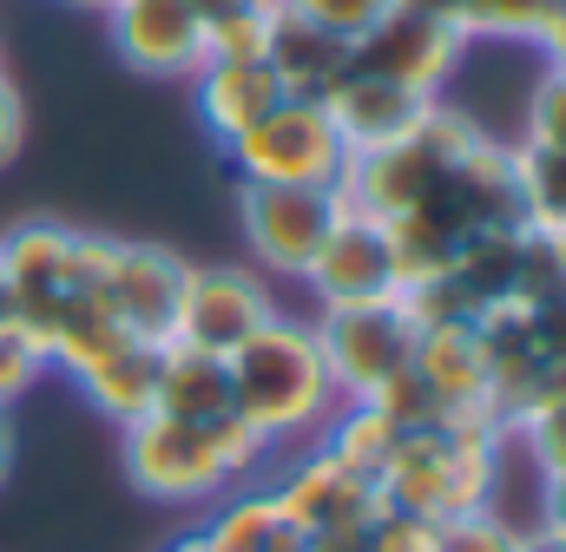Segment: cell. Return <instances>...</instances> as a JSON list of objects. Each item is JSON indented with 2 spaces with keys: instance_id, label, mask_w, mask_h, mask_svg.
Segmentation results:
<instances>
[{
  "instance_id": "obj_6",
  "label": "cell",
  "mask_w": 566,
  "mask_h": 552,
  "mask_svg": "<svg viewBox=\"0 0 566 552\" xmlns=\"http://www.w3.org/2000/svg\"><path fill=\"white\" fill-rule=\"evenodd\" d=\"M277 507L283 520L310 540V552H356L369 520L382 513V493L369 480H356L343 460H329L323 447H303L277 474Z\"/></svg>"
},
{
  "instance_id": "obj_8",
  "label": "cell",
  "mask_w": 566,
  "mask_h": 552,
  "mask_svg": "<svg viewBox=\"0 0 566 552\" xmlns=\"http://www.w3.org/2000/svg\"><path fill=\"white\" fill-rule=\"evenodd\" d=\"M126 434V480L139 487L145 500H165V507H191V500H218L231 493V467L218 460V440L211 427H191V421H171V414H145Z\"/></svg>"
},
{
  "instance_id": "obj_21",
  "label": "cell",
  "mask_w": 566,
  "mask_h": 552,
  "mask_svg": "<svg viewBox=\"0 0 566 552\" xmlns=\"http://www.w3.org/2000/svg\"><path fill=\"white\" fill-rule=\"evenodd\" d=\"M507 171H514V211H521V231L560 237L566 231V151H547V145L514 138V145H507Z\"/></svg>"
},
{
  "instance_id": "obj_3",
  "label": "cell",
  "mask_w": 566,
  "mask_h": 552,
  "mask_svg": "<svg viewBox=\"0 0 566 552\" xmlns=\"http://www.w3.org/2000/svg\"><path fill=\"white\" fill-rule=\"evenodd\" d=\"M185 276H191V264L178 251H165V244L73 231V289L99 296L133 342H171L178 302H185Z\"/></svg>"
},
{
  "instance_id": "obj_12",
  "label": "cell",
  "mask_w": 566,
  "mask_h": 552,
  "mask_svg": "<svg viewBox=\"0 0 566 552\" xmlns=\"http://www.w3.org/2000/svg\"><path fill=\"white\" fill-rule=\"evenodd\" d=\"M303 289H316L323 309H363V302H396V257H389V231L376 217L343 211L336 231L323 237L316 264L303 270Z\"/></svg>"
},
{
  "instance_id": "obj_28",
  "label": "cell",
  "mask_w": 566,
  "mask_h": 552,
  "mask_svg": "<svg viewBox=\"0 0 566 552\" xmlns=\"http://www.w3.org/2000/svg\"><path fill=\"white\" fill-rule=\"evenodd\" d=\"M521 533H527L521 520L488 507V513H468V520L441 527V552H521Z\"/></svg>"
},
{
  "instance_id": "obj_7",
  "label": "cell",
  "mask_w": 566,
  "mask_h": 552,
  "mask_svg": "<svg viewBox=\"0 0 566 552\" xmlns=\"http://www.w3.org/2000/svg\"><path fill=\"white\" fill-rule=\"evenodd\" d=\"M336 217H343V198L323 184H238V231L264 276L303 283Z\"/></svg>"
},
{
  "instance_id": "obj_9",
  "label": "cell",
  "mask_w": 566,
  "mask_h": 552,
  "mask_svg": "<svg viewBox=\"0 0 566 552\" xmlns=\"http://www.w3.org/2000/svg\"><path fill=\"white\" fill-rule=\"evenodd\" d=\"M310 329L323 342V362H329V382H336L343 402H369L416 355V322H409L402 296L396 302H363V309H323Z\"/></svg>"
},
{
  "instance_id": "obj_36",
  "label": "cell",
  "mask_w": 566,
  "mask_h": 552,
  "mask_svg": "<svg viewBox=\"0 0 566 552\" xmlns=\"http://www.w3.org/2000/svg\"><path fill=\"white\" fill-rule=\"evenodd\" d=\"M13 467V408H0V480Z\"/></svg>"
},
{
  "instance_id": "obj_1",
  "label": "cell",
  "mask_w": 566,
  "mask_h": 552,
  "mask_svg": "<svg viewBox=\"0 0 566 552\" xmlns=\"http://www.w3.org/2000/svg\"><path fill=\"white\" fill-rule=\"evenodd\" d=\"M501 454H507V427L488 414H454V421H428L396 434V454L376 480L382 507L422 513L434 527H454L468 513H488L501 493Z\"/></svg>"
},
{
  "instance_id": "obj_39",
  "label": "cell",
  "mask_w": 566,
  "mask_h": 552,
  "mask_svg": "<svg viewBox=\"0 0 566 552\" xmlns=\"http://www.w3.org/2000/svg\"><path fill=\"white\" fill-rule=\"evenodd\" d=\"M0 73H7V66H0Z\"/></svg>"
},
{
  "instance_id": "obj_17",
  "label": "cell",
  "mask_w": 566,
  "mask_h": 552,
  "mask_svg": "<svg viewBox=\"0 0 566 552\" xmlns=\"http://www.w3.org/2000/svg\"><path fill=\"white\" fill-rule=\"evenodd\" d=\"M264 66H271V79H277L283 93L323 99L336 79H349V40L329 33V26H316V20H303V13H277Z\"/></svg>"
},
{
  "instance_id": "obj_14",
  "label": "cell",
  "mask_w": 566,
  "mask_h": 552,
  "mask_svg": "<svg viewBox=\"0 0 566 552\" xmlns=\"http://www.w3.org/2000/svg\"><path fill=\"white\" fill-rule=\"evenodd\" d=\"M283 99V86L271 79L264 60H205L191 73V106H198V126L211 132V145H238L271 106Z\"/></svg>"
},
{
  "instance_id": "obj_37",
  "label": "cell",
  "mask_w": 566,
  "mask_h": 552,
  "mask_svg": "<svg viewBox=\"0 0 566 552\" xmlns=\"http://www.w3.org/2000/svg\"><path fill=\"white\" fill-rule=\"evenodd\" d=\"M165 552H211V546H205L198 533H185V540H171V546H165Z\"/></svg>"
},
{
  "instance_id": "obj_22",
  "label": "cell",
  "mask_w": 566,
  "mask_h": 552,
  "mask_svg": "<svg viewBox=\"0 0 566 552\" xmlns=\"http://www.w3.org/2000/svg\"><path fill=\"white\" fill-rule=\"evenodd\" d=\"M521 244H527V231H521V224H507V231H481V237H468V244H461V257H454L448 283L474 302V316L514 296V276H521Z\"/></svg>"
},
{
  "instance_id": "obj_33",
  "label": "cell",
  "mask_w": 566,
  "mask_h": 552,
  "mask_svg": "<svg viewBox=\"0 0 566 552\" xmlns=\"http://www.w3.org/2000/svg\"><path fill=\"white\" fill-rule=\"evenodd\" d=\"M20 145H27V99H20V86L0 73V171L20 158Z\"/></svg>"
},
{
  "instance_id": "obj_23",
  "label": "cell",
  "mask_w": 566,
  "mask_h": 552,
  "mask_svg": "<svg viewBox=\"0 0 566 552\" xmlns=\"http://www.w3.org/2000/svg\"><path fill=\"white\" fill-rule=\"evenodd\" d=\"M396 434H402V427H396L382 408H369V402H343V408L323 421V440H316V447H323L329 460H343L356 480L376 487L382 467H389V454H396Z\"/></svg>"
},
{
  "instance_id": "obj_34",
  "label": "cell",
  "mask_w": 566,
  "mask_h": 552,
  "mask_svg": "<svg viewBox=\"0 0 566 552\" xmlns=\"http://www.w3.org/2000/svg\"><path fill=\"white\" fill-rule=\"evenodd\" d=\"M198 13V26H224V20H251V13H283V0H185Z\"/></svg>"
},
{
  "instance_id": "obj_11",
  "label": "cell",
  "mask_w": 566,
  "mask_h": 552,
  "mask_svg": "<svg viewBox=\"0 0 566 552\" xmlns=\"http://www.w3.org/2000/svg\"><path fill=\"white\" fill-rule=\"evenodd\" d=\"M271 316H277V296H271L264 270H244V264H205V270H198V264H191L171 342H191V349H205V355H231V349L251 342Z\"/></svg>"
},
{
  "instance_id": "obj_18",
  "label": "cell",
  "mask_w": 566,
  "mask_h": 552,
  "mask_svg": "<svg viewBox=\"0 0 566 552\" xmlns=\"http://www.w3.org/2000/svg\"><path fill=\"white\" fill-rule=\"evenodd\" d=\"M171 421H191V427H211L231 408V362L224 355H205L191 342H165L158 349V408Z\"/></svg>"
},
{
  "instance_id": "obj_4",
  "label": "cell",
  "mask_w": 566,
  "mask_h": 552,
  "mask_svg": "<svg viewBox=\"0 0 566 552\" xmlns=\"http://www.w3.org/2000/svg\"><path fill=\"white\" fill-rule=\"evenodd\" d=\"M474 138H481V126H474L468 113H454V106L434 99L416 132H402L396 145H382V151L349 158L343 178H336V198H343V211L389 224V217H402L409 204H422L428 191H434V178H441Z\"/></svg>"
},
{
  "instance_id": "obj_35",
  "label": "cell",
  "mask_w": 566,
  "mask_h": 552,
  "mask_svg": "<svg viewBox=\"0 0 566 552\" xmlns=\"http://www.w3.org/2000/svg\"><path fill=\"white\" fill-rule=\"evenodd\" d=\"M534 527L566 546V480H547V487H541V513H534Z\"/></svg>"
},
{
  "instance_id": "obj_10",
  "label": "cell",
  "mask_w": 566,
  "mask_h": 552,
  "mask_svg": "<svg viewBox=\"0 0 566 552\" xmlns=\"http://www.w3.org/2000/svg\"><path fill=\"white\" fill-rule=\"evenodd\" d=\"M468 40L454 20H434V13H409V7H389L369 33L349 40V73L363 79H389L402 93H422V99H441L448 73L461 66Z\"/></svg>"
},
{
  "instance_id": "obj_26",
  "label": "cell",
  "mask_w": 566,
  "mask_h": 552,
  "mask_svg": "<svg viewBox=\"0 0 566 552\" xmlns=\"http://www.w3.org/2000/svg\"><path fill=\"white\" fill-rule=\"evenodd\" d=\"M53 362H46V349L13 322V316H0V408H13L40 375H46Z\"/></svg>"
},
{
  "instance_id": "obj_2",
  "label": "cell",
  "mask_w": 566,
  "mask_h": 552,
  "mask_svg": "<svg viewBox=\"0 0 566 552\" xmlns=\"http://www.w3.org/2000/svg\"><path fill=\"white\" fill-rule=\"evenodd\" d=\"M224 362H231V408H238V421H251L271 447L323 434V421L343 408V395L329 382V362H323V342H316V329L303 316L277 309Z\"/></svg>"
},
{
  "instance_id": "obj_13",
  "label": "cell",
  "mask_w": 566,
  "mask_h": 552,
  "mask_svg": "<svg viewBox=\"0 0 566 552\" xmlns=\"http://www.w3.org/2000/svg\"><path fill=\"white\" fill-rule=\"evenodd\" d=\"M106 33L113 53L145 79H191L205 66V26L185 0H113Z\"/></svg>"
},
{
  "instance_id": "obj_25",
  "label": "cell",
  "mask_w": 566,
  "mask_h": 552,
  "mask_svg": "<svg viewBox=\"0 0 566 552\" xmlns=\"http://www.w3.org/2000/svg\"><path fill=\"white\" fill-rule=\"evenodd\" d=\"M507 447L527 454V467H534L541 487L547 480H566V395H547V402H534L521 421H507Z\"/></svg>"
},
{
  "instance_id": "obj_15",
  "label": "cell",
  "mask_w": 566,
  "mask_h": 552,
  "mask_svg": "<svg viewBox=\"0 0 566 552\" xmlns=\"http://www.w3.org/2000/svg\"><path fill=\"white\" fill-rule=\"evenodd\" d=\"M416 382L441 402V414H488V362H481V336L474 322H428L416 329V355H409Z\"/></svg>"
},
{
  "instance_id": "obj_27",
  "label": "cell",
  "mask_w": 566,
  "mask_h": 552,
  "mask_svg": "<svg viewBox=\"0 0 566 552\" xmlns=\"http://www.w3.org/2000/svg\"><path fill=\"white\" fill-rule=\"evenodd\" d=\"M356 552H441V527L422 513H402V507H382L363 533Z\"/></svg>"
},
{
  "instance_id": "obj_31",
  "label": "cell",
  "mask_w": 566,
  "mask_h": 552,
  "mask_svg": "<svg viewBox=\"0 0 566 552\" xmlns=\"http://www.w3.org/2000/svg\"><path fill=\"white\" fill-rule=\"evenodd\" d=\"M271 26L277 13H251V20H224V26H205V60H264L271 46Z\"/></svg>"
},
{
  "instance_id": "obj_19",
  "label": "cell",
  "mask_w": 566,
  "mask_h": 552,
  "mask_svg": "<svg viewBox=\"0 0 566 552\" xmlns=\"http://www.w3.org/2000/svg\"><path fill=\"white\" fill-rule=\"evenodd\" d=\"M198 540L211 552H310V540L283 520V507H277L271 487H251V493L218 500L211 520L198 527Z\"/></svg>"
},
{
  "instance_id": "obj_29",
  "label": "cell",
  "mask_w": 566,
  "mask_h": 552,
  "mask_svg": "<svg viewBox=\"0 0 566 552\" xmlns=\"http://www.w3.org/2000/svg\"><path fill=\"white\" fill-rule=\"evenodd\" d=\"M527 145H547V151H566V73H541L534 93H527Z\"/></svg>"
},
{
  "instance_id": "obj_5",
  "label": "cell",
  "mask_w": 566,
  "mask_h": 552,
  "mask_svg": "<svg viewBox=\"0 0 566 552\" xmlns=\"http://www.w3.org/2000/svg\"><path fill=\"white\" fill-rule=\"evenodd\" d=\"M224 158H231L238 184H323V191H336V178L349 164L329 106L296 99V93H283L238 145H224Z\"/></svg>"
},
{
  "instance_id": "obj_32",
  "label": "cell",
  "mask_w": 566,
  "mask_h": 552,
  "mask_svg": "<svg viewBox=\"0 0 566 552\" xmlns=\"http://www.w3.org/2000/svg\"><path fill=\"white\" fill-rule=\"evenodd\" d=\"M527 329H534V349H541V362L566 375V289L554 302H541V309H527Z\"/></svg>"
},
{
  "instance_id": "obj_20",
  "label": "cell",
  "mask_w": 566,
  "mask_h": 552,
  "mask_svg": "<svg viewBox=\"0 0 566 552\" xmlns=\"http://www.w3.org/2000/svg\"><path fill=\"white\" fill-rule=\"evenodd\" d=\"M158 349L165 342H126V349H113L106 362H93L80 375V395L106 421H119V427L145 421V414L158 408Z\"/></svg>"
},
{
  "instance_id": "obj_16",
  "label": "cell",
  "mask_w": 566,
  "mask_h": 552,
  "mask_svg": "<svg viewBox=\"0 0 566 552\" xmlns=\"http://www.w3.org/2000/svg\"><path fill=\"white\" fill-rule=\"evenodd\" d=\"M323 106H329V119H336L343 151L363 158V151H382V145H396L402 132H416L434 99L402 93V86H389V79H363V73H349V79H336V86L323 93Z\"/></svg>"
},
{
  "instance_id": "obj_30",
  "label": "cell",
  "mask_w": 566,
  "mask_h": 552,
  "mask_svg": "<svg viewBox=\"0 0 566 552\" xmlns=\"http://www.w3.org/2000/svg\"><path fill=\"white\" fill-rule=\"evenodd\" d=\"M389 7H396V0H283V13H303V20H316V26L343 33V40L369 33Z\"/></svg>"
},
{
  "instance_id": "obj_38",
  "label": "cell",
  "mask_w": 566,
  "mask_h": 552,
  "mask_svg": "<svg viewBox=\"0 0 566 552\" xmlns=\"http://www.w3.org/2000/svg\"><path fill=\"white\" fill-rule=\"evenodd\" d=\"M560 244H566V231H560Z\"/></svg>"
},
{
  "instance_id": "obj_24",
  "label": "cell",
  "mask_w": 566,
  "mask_h": 552,
  "mask_svg": "<svg viewBox=\"0 0 566 552\" xmlns=\"http://www.w3.org/2000/svg\"><path fill=\"white\" fill-rule=\"evenodd\" d=\"M560 0H454V26L461 40H534L547 33Z\"/></svg>"
}]
</instances>
